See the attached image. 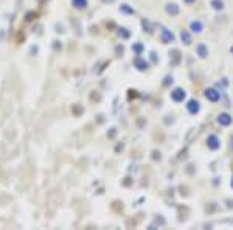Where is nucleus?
Listing matches in <instances>:
<instances>
[{
	"label": "nucleus",
	"mask_w": 233,
	"mask_h": 230,
	"mask_svg": "<svg viewBox=\"0 0 233 230\" xmlns=\"http://www.w3.org/2000/svg\"><path fill=\"white\" fill-rule=\"evenodd\" d=\"M171 98H173L176 103L184 101V100H185V90H182V89H174V90L171 92Z\"/></svg>",
	"instance_id": "obj_1"
},
{
	"label": "nucleus",
	"mask_w": 233,
	"mask_h": 230,
	"mask_svg": "<svg viewBox=\"0 0 233 230\" xmlns=\"http://www.w3.org/2000/svg\"><path fill=\"white\" fill-rule=\"evenodd\" d=\"M207 145H208L210 149H218L221 143H219V138L216 137V135H210V137L207 138Z\"/></svg>",
	"instance_id": "obj_2"
},
{
	"label": "nucleus",
	"mask_w": 233,
	"mask_h": 230,
	"mask_svg": "<svg viewBox=\"0 0 233 230\" xmlns=\"http://www.w3.org/2000/svg\"><path fill=\"white\" fill-rule=\"evenodd\" d=\"M205 96H207V100L216 103V101L219 100V92H216L215 89H207V90H205Z\"/></svg>",
	"instance_id": "obj_3"
},
{
	"label": "nucleus",
	"mask_w": 233,
	"mask_h": 230,
	"mask_svg": "<svg viewBox=\"0 0 233 230\" xmlns=\"http://www.w3.org/2000/svg\"><path fill=\"white\" fill-rule=\"evenodd\" d=\"M218 121H219V125H222V126H229V125L232 123V117H230L229 114H221V115L218 117Z\"/></svg>",
	"instance_id": "obj_4"
},
{
	"label": "nucleus",
	"mask_w": 233,
	"mask_h": 230,
	"mask_svg": "<svg viewBox=\"0 0 233 230\" xmlns=\"http://www.w3.org/2000/svg\"><path fill=\"white\" fill-rule=\"evenodd\" d=\"M186 107H188L190 114H197V112H199V103L194 101V100H191V101L186 104Z\"/></svg>",
	"instance_id": "obj_5"
},
{
	"label": "nucleus",
	"mask_w": 233,
	"mask_h": 230,
	"mask_svg": "<svg viewBox=\"0 0 233 230\" xmlns=\"http://www.w3.org/2000/svg\"><path fill=\"white\" fill-rule=\"evenodd\" d=\"M162 39H163V42H173V41H174V36H173V33H170L168 30H163Z\"/></svg>",
	"instance_id": "obj_6"
},
{
	"label": "nucleus",
	"mask_w": 233,
	"mask_h": 230,
	"mask_svg": "<svg viewBox=\"0 0 233 230\" xmlns=\"http://www.w3.org/2000/svg\"><path fill=\"white\" fill-rule=\"evenodd\" d=\"M166 11H168L170 14H174V16H176V14H179V6L174 5V3H171L170 6H166Z\"/></svg>",
	"instance_id": "obj_7"
},
{
	"label": "nucleus",
	"mask_w": 233,
	"mask_h": 230,
	"mask_svg": "<svg viewBox=\"0 0 233 230\" xmlns=\"http://www.w3.org/2000/svg\"><path fill=\"white\" fill-rule=\"evenodd\" d=\"M196 50H197V53H199V56H200V58H205V56L208 54V51H207V48H205V45H204V44L197 45V48H196Z\"/></svg>",
	"instance_id": "obj_8"
},
{
	"label": "nucleus",
	"mask_w": 233,
	"mask_h": 230,
	"mask_svg": "<svg viewBox=\"0 0 233 230\" xmlns=\"http://www.w3.org/2000/svg\"><path fill=\"white\" fill-rule=\"evenodd\" d=\"M191 30L196 31V33H200V31H202V23H200V22H193V23H191Z\"/></svg>",
	"instance_id": "obj_9"
},
{
	"label": "nucleus",
	"mask_w": 233,
	"mask_h": 230,
	"mask_svg": "<svg viewBox=\"0 0 233 230\" xmlns=\"http://www.w3.org/2000/svg\"><path fill=\"white\" fill-rule=\"evenodd\" d=\"M180 38H182V41H184L185 44H190V42H191V36H190L188 31H182V33H180Z\"/></svg>",
	"instance_id": "obj_10"
},
{
	"label": "nucleus",
	"mask_w": 233,
	"mask_h": 230,
	"mask_svg": "<svg viewBox=\"0 0 233 230\" xmlns=\"http://www.w3.org/2000/svg\"><path fill=\"white\" fill-rule=\"evenodd\" d=\"M211 6H213L215 9H222L224 3H222L221 0H211Z\"/></svg>",
	"instance_id": "obj_11"
},
{
	"label": "nucleus",
	"mask_w": 233,
	"mask_h": 230,
	"mask_svg": "<svg viewBox=\"0 0 233 230\" xmlns=\"http://www.w3.org/2000/svg\"><path fill=\"white\" fill-rule=\"evenodd\" d=\"M186 3H193V2H194V0H185Z\"/></svg>",
	"instance_id": "obj_12"
},
{
	"label": "nucleus",
	"mask_w": 233,
	"mask_h": 230,
	"mask_svg": "<svg viewBox=\"0 0 233 230\" xmlns=\"http://www.w3.org/2000/svg\"><path fill=\"white\" fill-rule=\"evenodd\" d=\"M232 187H233V179H232Z\"/></svg>",
	"instance_id": "obj_13"
}]
</instances>
